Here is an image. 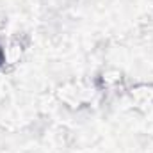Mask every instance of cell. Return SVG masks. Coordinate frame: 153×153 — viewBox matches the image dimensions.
Masks as SVG:
<instances>
[{
  "label": "cell",
  "instance_id": "cell-1",
  "mask_svg": "<svg viewBox=\"0 0 153 153\" xmlns=\"http://www.w3.org/2000/svg\"><path fill=\"white\" fill-rule=\"evenodd\" d=\"M5 62V55H4V50H2V46H0V66Z\"/></svg>",
  "mask_w": 153,
  "mask_h": 153
}]
</instances>
